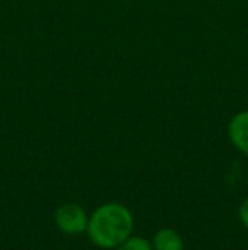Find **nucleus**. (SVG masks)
<instances>
[{
    "instance_id": "obj_5",
    "label": "nucleus",
    "mask_w": 248,
    "mask_h": 250,
    "mask_svg": "<svg viewBox=\"0 0 248 250\" xmlns=\"http://www.w3.org/2000/svg\"><path fill=\"white\" fill-rule=\"evenodd\" d=\"M117 250H153L152 244L143 237H129L117 247Z\"/></svg>"
},
{
    "instance_id": "obj_6",
    "label": "nucleus",
    "mask_w": 248,
    "mask_h": 250,
    "mask_svg": "<svg viewBox=\"0 0 248 250\" xmlns=\"http://www.w3.org/2000/svg\"><path fill=\"white\" fill-rule=\"evenodd\" d=\"M238 214H240V220H242V223L248 228V198L243 201L242 204H240Z\"/></svg>"
},
{
    "instance_id": "obj_4",
    "label": "nucleus",
    "mask_w": 248,
    "mask_h": 250,
    "mask_svg": "<svg viewBox=\"0 0 248 250\" xmlns=\"http://www.w3.org/2000/svg\"><path fill=\"white\" fill-rule=\"evenodd\" d=\"M153 250H184V240L173 228H162L153 238Z\"/></svg>"
},
{
    "instance_id": "obj_2",
    "label": "nucleus",
    "mask_w": 248,
    "mask_h": 250,
    "mask_svg": "<svg viewBox=\"0 0 248 250\" xmlns=\"http://www.w3.org/2000/svg\"><path fill=\"white\" fill-rule=\"evenodd\" d=\"M55 220H57V227L66 235L83 233V231H87V225H89L87 211L75 203L63 204L58 208L55 213Z\"/></svg>"
},
{
    "instance_id": "obj_3",
    "label": "nucleus",
    "mask_w": 248,
    "mask_h": 250,
    "mask_svg": "<svg viewBox=\"0 0 248 250\" xmlns=\"http://www.w3.org/2000/svg\"><path fill=\"white\" fill-rule=\"evenodd\" d=\"M229 142L240 151L248 155V111L238 112L228 126Z\"/></svg>"
},
{
    "instance_id": "obj_1",
    "label": "nucleus",
    "mask_w": 248,
    "mask_h": 250,
    "mask_svg": "<svg viewBox=\"0 0 248 250\" xmlns=\"http://www.w3.org/2000/svg\"><path fill=\"white\" fill-rule=\"evenodd\" d=\"M133 214L124 204L107 203L99 206L89 218L87 233L100 249H117L133 233Z\"/></svg>"
}]
</instances>
